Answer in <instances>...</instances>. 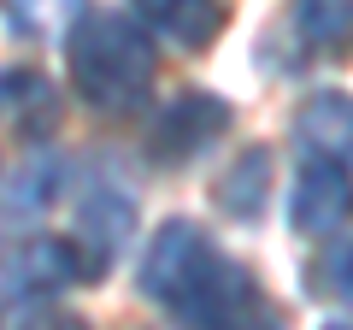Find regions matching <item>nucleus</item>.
Masks as SVG:
<instances>
[{
  "label": "nucleus",
  "instance_id": "1",
  "mask_svg": "<svg viewBox=\"0 0 353 330\" xmlns=\"http://www.w3.org/2000/svg\"><path fill=\"white\" fill-rule=\"evenodd\" d=\"M65 71L71 89L94 113H130L148 101L153 83V41L148 24L130 12H83L65 30Z\"/></svg>",
  "mask_w": 353,
  "mask_h": 330
},
{
  "label": "nucleus",
  "instance_id": "2",
  "mask_svg": "<svg viewBox=\"0 0 353 330\" xmlns=\"http://www.w3.org/2000/svg\"><path fill=\"white\" fill-rule=\"evenodd\" d=\"M165 313L176 318V330H253L265 318L259 313V278L248 266H236V260L212 254L176 289V301Z\"/></svg>",
  "mask_w": 353,
  "mask_h": 330
},
{
  "label": "nucleus",
  "instance_id": "3",
  "mask_svg": "<svg viewBox=\"0 0 353 330\" xmlns=\"http://www.w3.org/2000/svg\"><path fill=\"white\" fill-rule=\"evenodd\" d=\"M236 124V106L212 89H183L159 118H153V136H148V153L159 165H189L212 148L224 130Z\"/></svg>",
  "mask_w": 353,
  "mask_h": 330
},
{
  "label": "nucleus",
  "instance_id": "4",
  "mask_svg": "<svg viewBox=\"0 0 353 330\" xmlns=\"http://www.w3.org/2000/svg\"><path fill=\"white\" fill-rule=\"evenodd\" d=\"M353 218V171L330 153H306L294 165V183H289V224L294 236L318 242V236H336L341 224Z\"/></svg>",
  "mask_w": 353,
  "mask_h": 330
},
{
  "label": "nucleus",
  "instance_id": "5",
  "mask_svg": "<svg viewBox=\"0 0 353 330\" xmlns=\"http://www.w3.org/2000/svg\"><path fill=\"white\" fill-rule=\"evenodd\" d=\"M212 254H218L212 236H206L194 218H165V224L153 230L148 254H141V278H136L141 295H148V301H159V307H171L176 289H183V283H189Z\"/></svg>",
  "mask_w": 353,
  "mask_h": 330
},
{
  "label": "nucleus",
  "instance_id": "6",
  "mask_svg": "<svg viewBox=\"0 0 353 330\" xmlns=\"http://www.w3.org/2000/svg\"><path fill=\"white\" fill-rule=\"evenodd\" d=\"M12 278L24 295H53V289H71V283H101V271L77 236H36L12 254Z\"/></svg>",
  "mask_w": 353,
  "mask_h": 330
},
{
  "label": "nucleus",
  "instance_id": "7",
  "mask_svg": "<svg viewBox=\"0 0 353 330\" xmlns=\"http://www.w3.org/2000/svg\"><path fill=\"white\" fill-rule=\"evenodd\" d=\"M130 230H136V201L124 189H112V183H94L83 195V206H77V242L94 260V271L112 266V254L130 242Z\"/></svg>",
  "mask_w": 353,
  "mask_h": 330
},
{
  "label": "nucleus",
  "instance_id": "8",
  "mask_svg": "<svg viewBox=\"0 0 353 330\" xmlns=\"http://www.w3.org/2000/svg\"><path fill=\"white\" fill-rule=\"evenodd\" d=\"M130 12H136L148 30H159L165 41L201 53V48H212V41L224 36L230 6L224 0H130Z\"/></svg>",
  "mask_w": 353,
  "mask_h": 330
},
{
  "label": "nucleus",
  "instance_id": "9",
  "mask_svg": "<svg viewBox=\"0 0 353 330\" xmlns=\"http://www.w3.org/2000/svg\"><path fill=\"white\" fill-rule=\"evenodd\" d=\"M294 142H301V153H330V159L353 165V95L318 89L294 113Z\"/></svg>",
  "mask_w": 353,
  "mask_h": 330
},
{
  "label": "nucleus",
  "instance_id": "10",
  "mask_svg": "<svg viewBox=\"0 0 353 330\" xmlns=\"http://www.w3.org/2000/svg\"><path fill=\"white\" fill-rule=\"evenodd\" d=\"M53 118H59L53 83L41 71H30V65H6L0 71V124L24 130V136H41V130H53Z\"/></svg>",
  "mask_w": 353,
  "mask_h": 330
},
{
  "label": "nucleus",
  "instance_id": "11",
  "mask_svg": "<svg viewBox=\"0 0 353 330\" xmlns=\"http://www.w3.org/2000/svg\"><path fill=\"white\" fill-rule=\"evenodd\" d=\"M265 201H271V153L248 148V153H236V165L218 177V206H224L230 218H241V224H253V218L265 213Z\"/></svg>",
  "mask_w": 353,
  "mask_h": 330
},
{
  "label": "nucleus",
  "instance_id": "12",
  "mask_svg": "<svg viewBox=\"0 0 353 330\" xmlns=\"http://www.w3.org/2000/svg\"><path fill=\"white\" fill-rule=\"evenodd\" d=\"M294 36L312 53L353 41V0H294Z\"/></svg>",
  "mask_w": 353,
  "mask_h": 330
},
{
  "label": "nucleus",
  "instance_id": "13",
  "mask_svg": "<svg viewBox=\"0 0 353 330\" xmlns=\"http://www.w3.org/2000/svg\"><path fill=\"white\" fill-rule=\"evenodd\" d=\"M0 12H6V24H12L18 36L48 41V36H65L88 6L83 0H0Z\"/></svg>",
  "mask_w": 353,
  "mask_h": 330
},
{
  "label": "nucleus",
  "instance_id": "14",
  "mask_svg": "<svg viewBox=\"0 0 353 330\" xmlns=\"http://www.w3.org/2000/svg\"><path fill=\"white\" fill-rule=\"evenodd\" d=\"M59 177H65V165L48 159V153H36V159L12 177V206H48L53 195H59Z\"/></svg>",
  "mask_w": 353,
  "mask_h": 330
},
{
  "label": "nucleus",
  "instance_id": "15",
  "mask_svg": "<svg viewBox=\"0 0 353 330\" xmlns=\"http://www.w3.org/2000/svg\"><path fill=\"white\" fill-rule=\"evenodd\" d=\"M24 330H88V318L59 313V307H41V313H30V318H24Z\"/></svg>",
  "mask_w": 353,
  "mask_h": 330
},
{
  "label": "nucleus",
  "instance_id": "16",
  "mask_svg": "<svg viewBox=\"0 0 353 330\" xmlns=\"http://www.w3.org/2000/svg\"><path fill=\"white\" fill-rule=\"evenodd\" d=\"M330 283H336V295L353 307V248H341V254H336V266H330Z\"/></svg>",
  "mask_w": 353,
  "mask_h": 330
},
{
  "label": "nucleus",
  "instance_id": "17",
  "mask_svg": "<svg viewBox=\"0 0 353 330\" xmlns=\"http://www.w3.org/2000/svg\"><path fill=\"white\" fill-rule=\"evenodd\" d=\"M330 330H347V324H330Z\"/></svg>",
  "mask_w": 353,
  "mask_h": 330
}]
</instances>
